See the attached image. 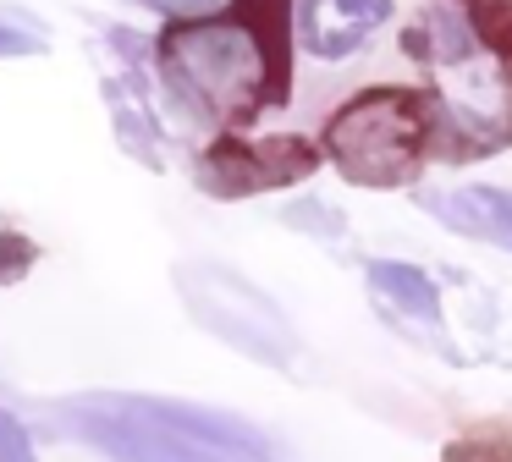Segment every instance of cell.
<instances>
[{
    "instance_id": "7c38bea8",
    "label": "cell",
    "mask_w": 512,
    "mask_h": 462,
    "mask_svg": "<svg viewBox=\"0 0 512 462\" xmlns=\"http://www.w3.org/2000/svg\"><path fill=\"white\" fill-rule=\"evenodd\" d=\"M0 462H34V446H28V429L17 424L6 407H0Z\"/></svg>"
},
{
    "instance_id": "9a60e30c",
    "label": "cell",
    "mask_w": 512,
    "mask_h": 462,
    "mask_svg": "<svg viewBox=\"0 0 512 462\" xmlns=\"http://www.w3.org/2000/svg\"><path fill=\"white\" fill-rule=\"evenodd\" d=\"M446 462H512V457H474L468 446H457V451H446Z\"/></svg>"
},
{
    "instance_id": "8fae6325",
    "label": "cell",
    "mask_w": 512,
    "mask_h": 462,
    "mask_svg": "<svg viewBox=\"0 0 512 462\" xmlns=\"http://www.w3.org/2000/svg\"><path fill=\"white\" fill-rule=\"evenodd\" d=\"M45 50V33L23 17H0V55H34Z\"/></svg>"
},
{
    "instance_id": "5bb4252c",
    "label": "cell",
    "mask_w": 512,
    "mask_h": 462,
    "mask_svg": "<svg viewBox=\"0 0 512 462\" xmlns=\"http://www.w3.org/2000/svg\"><path fill=\"white\" fill-rule=\"evenodd\" d=\"M144 6H155L160 17H171V22H193V17H210L215 0H144Z\"/></svg>"
},
{
    "instance_id": "8992f818",
    "label": "cell",
    "mask_w": 512,
    "mask_h": 462,
    "mask_svg": "<svg viewBox=\"0 0 512 462\" xmlns=\"http://www.w3.org/2000/svg\"><path fill=\"white\" fill-rule=\"evenodd\" d=\"M320 160H325L320 138H298V132H281V138L221 132V138H210L199 149L193 182L210 198H221V204H237V198H259V193L303 182V176L320 171Z\"/></svg>"
},
{
    "instance_id": "3957f363",
    "label": "cell",
    "mask_w": 512,
    "mask_h": 462,
    "mask_svg": "<svg viewBox=\"0 0 512 462\" xmlns=\"http://www.w3.org/2000/svg\"><path fill=\"white\" fill-rule=\"evenodd\" d=\"M67 424L116 462H276L254 424L166 396H83L67 402Z\"/></svg>"
},
{
    "instance_id": "5b68a950",
    "label": "cell",
    "mask_w": 512,
    "mask_h": 462,
    "mask_svg": "<svg viewBox=\"0 0 512 462\" xmlns=\"http://www.w3.org/2000/svg\"><path fill=\"white\" fill-rule=\"evenodd\" d=\"M177 281H182L188 308L199 314V325H210L237 352L270 363V369H292L298 363V336H292L287 314L259 286H248L243 275L221 270V264H182Z\"/></svg>"
},
{
    "instance_id": "6da1fadb",
    "label": "cell",
    "mask_w": 512,
    "mask_h": 462,
    "mask_svg": "<svg viewBox=\"0 0 512 462\" xmlns=\"http://www.w3.org/2000/svg\"><path fill=\"white\" fill-rule=\"evenodd\" d=\"M292 44L298 0H226L193 22H166L155 61L171 99L193 121L221 132H248L265 110L292 99Z\"/></svg>"
},
{
    "instance_id": "52a82bcc",
    "label": "cell",
    "mask_w": 512,
    "mask_h": 462,
    "mask_svg": "<svg viewBox=\"0 0 512 462\" xmlns=\"http://www.w3.org/2000/svg\"><path fill=\"white\" fill-rule=\"evenodd\" d=\"M364 281H369V292H375V303L397 314V325H402V330H413V336L430 341L435 352L457 358V352L446 347L441 336H435V330H446L441 286H435L430 275L419 270V264H402V259H369V264H364Z\"/></svg>"
},
{
    "instance_id": "ba28073f",
    "label": "cell",
    "mask_w": 512,
    "mask_h": 462,
    "mask_svg": "<svg viewBox=\"0 0 512 462\" xmlns=\"http://www.w3.org/2000/svg\"><path fill=\"white\" fill-rule=\"evenodd\" d=\"M391 0H298V44L320 61H342L391 22Z\"/></svg>"
},
{
    "instance_id": "9c48e42d",
    "label": "cell",
    "mask_w": 512,
    "mask_h": 462,
    "mask_svg": "<svg viewBox=\"0 0 512 462\" xmlns=\"http://www.w3.org/2000/svg\"><path fill=\"white\" fill-rule=\"evenodd\" d=\"M419 209L435 215L457 237L490 242L512 253V193L507 187H452V193H419Z\"/></svg>"
},
{
    "instance_id": "277c9868",
    "label": "cell",
    "mask_w": 512,
    "mask_h": 462,
    "mask_svg": "<svg viewBox=\"0 0 512 462\" xmlns=\"http://www.w3.org/2000/svg\"><path fill=\"white\" fill-rule=\"evenodd\" d=\"M435 121L424 83H375L325 116L320 149L353 187H419L435 160Z\"/></svg>"
},
{
    "instance_id": "7a4b0ae2",
    "label": "cell",
    "mask_w": 512,
    "mask_h": 462,
    "mask_svg": "<svg viewBox=\"0 0 512 462\" xmlns=\"http://www.w3.org/2000/svg\"><path fill=\"white\" fill-rule=\"evenodd\" d=\"M402 55L424 66L435 99V160L468 165L512 149V55L474 28L463 0H419Z\"/></svg>"
},
{
    "instance_id": "4fadbf2b",
    "label": "cell",
    "mask_w": 512,
    "mask_h": 462,
    "mask_svg": "<svg viewBox=\"0 0 512 462\" xmlns=\"http://www.w3.org/2000/svg\"><path fill=\"white\" fill-rule=\"evenodd\" d=\"M287 226H309L314 237H320V226H325V231H336V237H347V220L336 215V209H314V204L287 209Z\"/></svg>"
},
{
    "instance_id": "30bf717a",
    "label": "cell",
    "mask_w": 512,
    "mask_h": 462,
    "mask_svg": "<svg viewBox=\"0 0 512 462\" xmlns=\"http://www.w3.org/2000/svg\"><path fill=\"white\" fill-rule=\"evenodd\" d=\"M34 259H39V248L23 237V231H12L6 220H0V286L6 281H23L28 270H34Z\"/></svg>"
}]
</instances>
